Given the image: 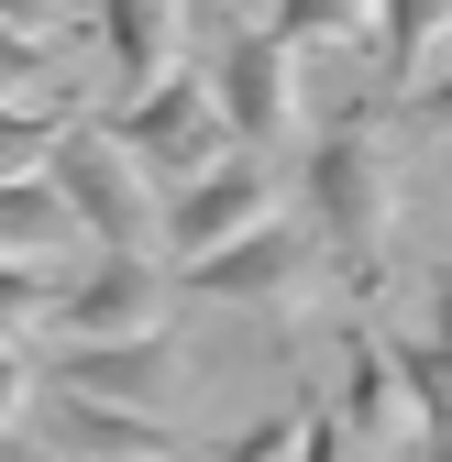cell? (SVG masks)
<instances>
[{"label": "cell", "instance_id": "cell-1", "mask_svg": "<svg viewBox=\"0 0 452 462\" xmlns=\"http://www.w3.org/2000/svg\"><path fill=\"white\" fill-rule=\"evenodd\" d=\"M375 110H398V99L320 110V122H309V154H298V220H309V243L331 254V275H343L353 298H375V275H386V209H398Z\"/></svg>", "mask_w": 452, "mask_h": 462}, {"label": "cell", "instance_id": "cell-6", "mask_svg": "<svg viewBox=\"0 0 452 462\" xmlns=\"http://www.w3.org/2000/svg\"><path fill=\"white\" fill-rule=\"evenodd\" d=\"M177 374H188V353H177L165 330H133V341H55V353L33 364V385L99 396V408H144V419H165Z\"/></svg>", "mask_w": 452, "mask_h": 462}, {"label": "cell", "instance_id": "cell-13", "mask_svg": "<svg viewBox=\"0 0 452 462\" xmlns=\"http://www.w3.org/2000/svg\"><path fill=\"white\" fill-rule=\"evenodd\" d=\"M67 243H89V231H78L67 199H55V177H12L0 188V264H44Z\"/></svg>", "mask_w": 452, "mask_h": 462}, {"label": "cell", "instance_id": "cell-17", "mask_svg": "<svg viewBox=\"0 0 452 462\" xmlns=\"http://www.w3.org/2000/svg\"><path fill=\"white\" fill-rule=\"evenodd\" d=\"M210 462H309V408H276V419H254L243 440H221Z\"/></svg>", "mask_w": 452, "mask_h": 462}, {"label": "cell", "instance_id": "cell-5", "mask_svg": "<svg viewBox=\"0 0 452 462\" xmlns=\"http://www.w3.org/2000/svg\"><path fill=\"white\" fill-rule=\"evenodd\" d=\"M210 88H221V122H232L243 154L287 143V122H298V44L276 23H232L210 44Z\"/></svg>", "mask_w": 452, "mask_h": 462}, {"label": "cell", "instance_id": "cell-22", "mask_svg": "<svg viewBox=\"0 0 452 462\" xmlns=\"http://www.w3.org/2000/svg\"><path fill=\"white\" fill-rule=\"evenodd\" d=\"M0 462H55V451H44L33 430H0Z\"/></svg>", "mask_w": 452, "mask_h": 462}, {"label": "cell", "instance_id": "cell-3", "mask_svg": "<svg viewBox=\"0 0 452 462\" xmlns=\"http://www.w3.org/2000/svg\"><path fill=\"white\" fill-rule=\"evenodd\" d=\"M110 122V143H122L155 188H188V177H210L221 154H243L232 143V122H221V88H210V67H177V78H155L144 99H122V110H99Z\"/></svg>", "mask_w": 452, "mask_h": 462}, {"label": "cell", "instance_id": "cell-20", "mask_svg": "<svg viewBox=\"0 0 452 462\" xmlns=\"http://www.w3.org/2000/svg\"><path fill=\"white\" fill-rule=\"evenodd\" d=\"M23 408H33V364H23V353H12V341H0V430H12V419H23Z\"/></svg>", "mask_w": 452, "mask_h": 462}, {"label": "cell", "instance_id": "cell-25", "mask_svg": "<svg viewBox=\"0 0 452 462\" xmlns=\"http://www.w3.org/2000/svg\"><path fill=\"white\" fill-rule=\"evenodd\" d=\"M188 462H210V451H188Z\"/></svg>", "mask_w": 452, "mask_h": 462}, {"label": "cell", "instance_id": "cell-23", "mask_svg": "<svg viewBox=\"0 0 452 462\" xmlns=\"http://www.w3.org/2000/svg\"><path fill=\"white\" fill-rule=\"evenodd\" d=\"M430 341L452 353V275H441V298H430Z\"/></svg>", "mask_w": 452, "mask_h": 462}, {"label": "cell", "instance_id": "cell-14", "mask_svg": "<svg viewBox=\"0 0 452 462\" xmlns=\"http://www.w3.org/2000/svg\"><path fill=\"white\" fill-rule=\"evenodd\" d=\"M276 33L298 55H343V44H375V0H276Z\"/></svg>", "mask_w": 452, "mask_h": 462}, {"label": "cell", "instance_id": "cell-21", "mask_svg": "<svg viewBox=\"0 0 452 462\" xmlns=\"http://www.w3.org/2000/svg\"><path fill=\"white\" fill-rule=\"evenodd\" d=\"M67 12H89V0H0V23H23V33H55Z\"/></svg>", "mask_w": 452, "mask_h": 462}, {"label": "cell", "instance_id": "cell-12", "mask_svg": "<svg viewBox=\"0 0 452 462\" xmlns=\"http://www.w3.org/2000/svg\"><path fill=\"white\" fill-rule=\"evenodd\" d=\"M441 44H452V0H375V78H386V99H409Z\"/></svg>", "mask_w": 452, "mask_h": 462}, {"label": "cell", "instance_id": "cell-2", "mask_svg": "<svg viewBox=\"0 0 452 462\" xmlns=\"http://www.w3.org/2000/svg\"><path fill=\"white\" fill-rule=\"evenodd\" d=\"M44 177H55V199L78 209V231H89L99 254H144V243H155V209H165V188L144 177L122 143H110V122H99V110H78V122L55 133Z\"/></svg>", "mask_w": 452, "mask_h": 462}, {"label": "cell", "instance_id": "cell-9", "mask_svg": "<svg viewBox=\"0 0 452 462\" xmlns=\"http://www.w3.org/2000/svg\"><path fill=\"white\" fill-rule=\"evenodd\" d=\"M33 440L55 462H188V440L165 430V419L99 408V396H55V385H33Z\"/></svg>", "mask_w": 452, "mask_h": 462}, {"label": "cell", "instance_id": "cell-10", "mask_svg": "<svg viewBox=\"0 0 452 462\" xmlns=\"http://www.w3.org/2000/svg\"><path fill=\"white\" fill-rule=\"evenodd\" d=\"M89 23L110 44V88L144 99L155 78H177V23H188V0H89Z\"/></svg>", "mask_w": 452, "mask_h": 462}, {"label": "cell", "instance_id": "cell-11", "mask_svg": "<svg viewBox=\"0 0 452 462\" xmlns=\"http://www.w3.org/2000/svg\"><path fill=\"white\" fill-rule=\"evenodd\" d=\"M353 440H386V451H419V396L398 374V341L386 330H353Z\"/></svg>", "mask_w": 452, "mask_h": 462}, {"label": "cell", "instance_id": "cell-16", "mask_svg": "<svg viewBox=\"0 0 452 462\" xmlns=\"http://www.w3.org/2000/svg\"><path fill=\"white\" fill-rule=\"evenodd\" d=\"M67 122H78V110H12V99H0V188H12V177H44V154H55Z\"/></svg>", "mask_w": 452, "mask_h": 462}, {"label": "cell", "instance_id": "cell-4", "mask_svg": "<svg viewBox=\"0 0 452 462\" xmlns=\"http://www.w3.org/2000/svg\"><path fill=\"white\" fill-rule=\"evenodd\" d=\"M254 220H276V165L265 154H221L210 177H188V188H165V209H155V243H165V264H210L221 243H243Z\"/></svg>", "mask_w": 452, "mask_h": 462}, {"label": "cell", "instance_id": "cell-19", "mask_svg": "<svg viewBox=\"0 0 452 462\" xmlns=\"http://www.w3.org/2000/svg\"><path fill=\"white\" fill-rule=\"evenodd\" d=\"M398 122L430 133V143H452V44H441V78H419V88L398 99Z\"/></svg>", "mask_w": 452, "mask_h": 462}, {"label": "cell", "instance_id": "cell-18", "mask_svg": "<svg viewBox=\"0 0 452 462\" xmlns=\"http://www.w3.org/2000/svg\"><path fill=\"white\" fill-rule=\"evenodd\" d=\"M44 309H55V275L44 264H0V341H23Z\"/></svg>", "mask_w": 452, "mask_h": 462}, {"label": "cell", "instance_id": "cell-24", "mask_svg": "<svg viewBox=\"0 0 452 462\" xmlns=\"http://www.w3.org/2000/svg\"><path fill=\"white\" fill-rule=\"evenodd\" d=\"M441 165H452V143H441Z\"/></svg>", "mask_w": 452, "mask_h": 462}, {"label": "cell", "instance_id": "cell-15", "mask_svg": "<svg viewBox=\"0 0 452 462\" xmlns=\"http://www.w3.org/2000/svg\"><path fill=\"white\" fill-rule=\"evenodd\" d=\"M0 99L12 110H67V67H55V44L23 33V23H0Z\"/></svg>", "mask_w": 452, "mask_h": 462}, {"label": "cell", "instance_id": "cell-8", "mask_svg": "<svg viewBox=\"0 0 452 462\" xmlns=\"http://www.w3.org/2000/svg\"><path fill=\"white\" fill-rule=\"evenodd\" d=\"M155 298H165V275L144 254H89V264L55 275L44 330L55 341H133V330H155Z\"/></svg>", "mask_w": 452, "mask_h": 462}, {"label": "cell", "instance_id": "cell-7", "mask_svg": "<svg viewBox=\"0 0 452 462\" xmlns=\"http://www.w3.org/2000/svg\"><path fill=\"white\" fill-rule=\"evenodd\" d=\"M309 275H320V243H309V220H254L243 243H221L210 264H188L177 286H199V298H221V309H298L309 298Z\"/></svg>", "mask_w": 452, "mask_h": 462}]
</instances>
